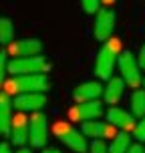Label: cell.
<instances>
[{
    "label": "cell",
    "mask_w": 145,
    "mask_h": 153,
    "mask_svg": "<svg viewBox=\"0 0 145 153\" xmlns=\"http://www.w3.org/2000/svg\"><path fill=\"white\" fill-rule=\"evenodd\" d=\"M51 87V81L46 75H20L12 76V81L6 83L8 95H22V93H46Z\"/></svg>",
    "instance_id": "6da1fadb"
},
{
    "label": "cell",
    "mask_w": 145,
    "mask_h": 153,
    "mask_svg": "<svg viewBox=\"0 0 145 153\" xmlns=\"http://www.w3.org/2000/svg\"><path fill=\"white\" fill-rule=\"evenodd\" d=\"M119 40H113V42H107V45L97 53V59H95V75L103 79V81H109L113 79V71L119 62Z\"/></svg>",
    "instance_id": "7a4b0ae2"
},
{
    "label": "cell",
    "mask_w": 145,
    "mask_h": 153,
    "mask_svg": "<svg viewBox=\"0 0 145 153\" xmlns=\"http://www.w3.org/2000/svg\"><path fill=\"white\" fill-rule=\"evenodd\" d=\"M51 65L46 62L45 56H22V59H10L8 62V73L12 76L20 75H45L48 73Z\"/></svg>",
    "instance_id": "3957f363"
},
{
    "label": "cell",
    "mask_w": 145,
    "mask_h": 153,
    "mask_svg": "<svg viewBox=\"0 0 145 153\" xmlns=\"http://www.w3.org/2000/svg\"><path fill=\"white\" fill-rule=\"evenodd\" d=\"M117 69H119V73H121V79L129 85V87H133V89H137L139 85L143 83L139 61H137V56L131 53V51H123V53L119 54Z\"/></svg>",
    "instance_id": "277c9868"
},
{
    "label": "cell",
    "mask_w": 145,
    "mask_h": 153,
    "mask_svg": "<svg viewBox=\"0 0 145 153\" xmlns=\"http://www.w3.org/2000/svg\"><path fill=\"white\" fill-rule=\"evenodd\" d=\"M54 133H57V137L61 139L69 149H73V151H77V153H85L87 147H89L87 137L83 135V131L75 129V127H73L71 123H67V121L57 123V125H54Z\"/></svg>",
    "instance_id": "5b68a950"
},
{
    "label": "cell",
    "mask_w": 145,
    "mask_h": 153,
    "mask_svg": "<svg viewBox=\"0 0 145 153\" xmlns=\"http://www.w3.org/2000/svg\"><path fill=\"white\" fill-rule=\"evenodd\" d=\"M46 105V95L45 93H22L14 97V109L18 113H38Z\"/></svg>",
    "instance_id": "8992f818"
},
{
    "label": "cell",
    "mask_w": 145,
    "mask_h": 153,
    "mask_svg": "<svg viewBox=\"0 0 145 153\" xmlns=\"http://www.w3.org/2000/svg\"><path fill=\"white\" fill-rule=\"evenodd\" d=\"M115 30V12L109 8H101L97 16H95V24H93V34L97 40H107Z\"/></svg>",
    "instance_id": "52a82bcc"
},
{
    "label": "cell",
    "mask_w": 145,
    "mask_h": 153,
    "mask_svg": "<svg viewBox=\"0 0 145 153\" xmlns=\"http://www.w3.org/2000/svg\"><path fill=\"white\" fill-rule=\"evenodd\" d=\"M8 54H12V59H22V56H38L42 54V42L38 38H22L8 45Z\"/></svg>",
    "instance_id": "ba28073f"
},
{
    "label": "cell",
    "mask_w": 145,
    "mask_h": 153,
    "mask_svg": "<svg viewBox=\"0 0 145 153\" xmlns=\"http://www.w3.org/2000/svg\"><path fill=\"white\" fill-rule=\"evenodd\" d=\"M10 141L14 145L24 147L30 143V119L24 113H18L12 117V129H10Z\"/></svg>",
    "instance_id": "9c48e42d"
},
{
    "label": "cell",
    "mask_w": 145,
    "mask_h": 153,
    "mask_svg": "<svg viewBox=\"0 0 145 153\" xmlns=\"http://www.w3.org/2000/svg\"><path fill=\"white\" fill-rule=\"evenodd\" d=\"M46 135H48V123L46 115L42 111L30 115V145L32 147H45L46 145Z\"/></svg>",
    "instance_id": "30bf717a"
},
{
    "label": "cell",
    "mask_w": 145,
    "mask_h": 153,
    "mask_svg": "<svg viewBox=\"0 0 145 153\" xmlns=\"http://www.w3.org/2000/svg\"><path fill=\"white\" fill-rule=\"evenodd\" d=\"M103 115V105L99 101H87V103H77L71 109V119L73 121H97Z\"/></svg>",
    "instance_id": "8fae6325"
},
{
    "label": "cell",
    "mask_w": 145,
    "mask_h": 153,
    "mask_svg": "<svg viewBox=\"0 0 145 153\" xmlns=\"http://www.w3.org/2000/svg\"><path fill=\"white\" fill-rule=\"evenodd\" d=\"M12 105H14V101L10 99V95L6 91H0V137H10Z\"/></svg>",
    "instance_id": "7c38bea8"
},
{
    "label": "cell",
    "mask_w": 145,
    "mask_h": 153,
    "mask_svg": "<svg viewBox=\"0 0 145 153\" xmlns=\"http://www.w3.org/2000/svg\"><path fill=\"white\" fill-rule=\"evenodd\" d=\"M105 93V89L101 87V83L97 81H87V83H81L75 87L73 91V99L77 103H87V101H97Z\"/></svg>",
    "instance_id": "4fadbf2b"
},
{
    "label": "cell",
    "mask_w": 145,
    "mask_h": 153,
    "mask_svg": "<svg viewBox=\"0 0 145 153\" xmlns=\"http://www.w3.org/2000/svg\"><path fill=\"white\" fill-rule=\"evenodd\" d=\"M107 121L113 125V127H119L123 131H131L137 127L135 123V115L133 113H127L125 109H119V107H111L107 111Z\"/></svg>",
    "instance_id": "5bb4252c"
},
{
    "label": "cell",
    "mask_w": 145,
    "mask_h": 153,
    "mask_svg": "<svg viewBox=\"0 0 145 153\" xmlns=\"http://www.w3.org/2000/svg\"><path fill=\"white\" fill-rule=\"evenodd\" d=\"M85 137H93V139H103V137H115V127L111 123H101V121H85L81 125Z\"/></svg>",
    "instance_id": "9a60e30c"
},
{
    "label": "cell",
    "mask_w": 145,
    "mask_h": 153,
    "mask_svg": "<svg viewBox=\"0 0 145 153\" xmlns=\"http://www.w3.org/2000/svg\"><path fill=\"white\" fill-rule=\"evenodd\" d=\"M123 89H125V81H123L121 76H113V79L107 81V87H105L103 97H105V101H107L109 105H115L123 97Z\"/></svg>",
    "instance_id": "2e32d148"
},
{
    "label": "cell",
    "mask_w": 145,
    "mask_h": 153,
    "mask_svg": "<svg viewBox=\"0 0 145 153\" xmlns=\"http://www.w3.org/2000/svg\"><path fill=\"white\" fill-rule=\"evenodd\" d=\"M131 147V137L127 135V131L123 133H117L109 145V153H127Z\"/></svg>",
    "instance_id": "e0dca14e"
},
{
    "label": "cell",
    "mask_w": 145,
    "mask_h": 153,
    "mask_svg": "<svg viewBox=\"0 0 145 153\" xmlns=\"http://www.w3.org/2000/svg\"><path fill=\"white\" fill-rule=\"evenodd\" d=\"M14 38V24L10 18L0 16V45H10Z\"/></svg>",
    "instance_id": "ac0fdd59"
},
{
    "label": "cell",
    "mask_w": 145,
    "mask_h": 153,
    "mask_svg": "<svg viewBox=\"0 0 145 153\" xmlns=\"http://www.w3.org/2000/svg\"><path fill=\"white\" fill-rule=\"evenodd\" d=\"M131 113L143 119L145 117V89L143 91H135L131 95Z\"/></svg>",
    "instance_id": "d6986e66"
},
{
    "label": "cell",
    "mask_w": 145,
    "mask_h": 153,
    "mask_svg": "<svg viewBox=\"0 0 145 153\" xmlns=\"http://www.w3.org/2000/svg\"><path fill=\"white\" fill-rule=\"evenodd\" d=\"M8 51H0V89L4 85V76L8 73Z\"/></svg>",
    "instance_id": "ffe728a7"
},
{
    "label": "cell",
    "mask_w": 145,
    "mask_h": 153,
    "mask_svg": "<svg viewBox=\"0 0 145 153\" xmlns=\"http://www.w3.org/2000/svg\"><path fill=\"white\" fill-rule=\"evenodd\" d=\"M101 2L103 0H81V4H83V10L87 12V14H97L101 10Z\"/></svg>",
    "instance_id": "44dd1931"
},
{
    "label": "cell",
    "mask_w": 145,
    "mask_h": 153,
    "mask_svg": "<svg viewBox=\"0 0 145 153\" xmlns=\"http://www.w3.org/2000/svg\"><path fill=\"white\" fill-rule=\"evenodd\" d=\"M89 149H91V153H109V145L103 139H93Z\"/></svg>",
    "instance_id": "7402d4cb"
},
{
    "label": "cell",
    "mask_w": 145,
    "mask_h": 153,
    "mask_svg": "<svg viewBox=\"0 0 145 153\" xmlns=\"http://www.w3.org/2000/svg\"><path fill=\"white\" fill-rule=\"evenodd\" d=\"M133 133H135V139L137 141H145V117L137 123V127L133 129Z\"/></svg>",
    "instance_id": "603a6c76"
},
{
    "label": "cell",
    "mask_w": 145,
    "mask_h": 153,
    "mask_svg": "<svg viewBox=\"0 0 145 153\" xmlns=\"http://www.w3.org/2000/svg\"><path fill=\"white\" fill-rule=\"evenodd\" d=\"M137 61H139V67L145 71V45L139 48V54H137Z\"/></svg>",
    "instance_id": "cb8c5ba5"
},
{
    "label": "cell",
    "mask_w": 145,
    "mask_h": 153,
    "mask_svg": "<svg viewBox=\"0 0 145 153\" xmlns=\"http://www.w3.org/2000/svg\"><path fill=\"white\" fill-rule=\"evenodd\" d=\"M127 153H145V147H141L139 143H135V145L129 147V151H127Z\"/></svg>",
    "instance_id": "d4e9b609"
},
{
    "label": "cell",
    "mask_w": 145,
    "mask_h": 153,
    "mask_svg": "<svg viewBox=\"0 0 145 153\" xmlns=\"http://www.w3.org/2000/svg\"><path fill=\"white\" fill-rule=\"evenodd\" d=\"M0 153H12V149H10V145H8V143H4V141H2V143H0Z\"/></svg>",
    "instance_id": "484cf974"
},
{
    "label": "cell",
    "mask_w": 145,
    "mask_h": 153,
    "mask_svg": "<svg viewBox=\"0 0 145 153\" xmlns=\"http://www.w3.org/2000/svg\"><path fill=\"white\" fill-rule=\"evenodd\" d=\"M42 153H62V151H59V149H54V147H48V149H45Z\"/></svg>",
    "instance_id": "4316f807"
},
{
    "label": "cell",
    "mask_w": 145,
    "mask_h": 153,
    "mask_svg": "<svg viewBox=\"0 0 145 153\" xmlns=\"http://www.w3.org/2000/svg\"><path fill=\"white\" fill-rule=\"evenodd\" d=\"M14 153H30V149H28V147H20V149L14 151Z\"/></svg>",
    "instance_id": "83f0119b"
},
{
    "label": "cell",
    "mask_w": 145,
    "mask_h": 153,
    "mask_svg": "<svg viewBox=\"0 0 145 153\" xmlns=\"http://www.w3.org/2000/svg\"><path fill=\"white\" fill-rule=\"evenodd\" d=\"M103 2H105V4H113L115 0H103Z\"/></svg>",
    "instance_id": "f1b7e54d"
},
{
    "label": "cell",
    "mask_w": 145,
    "mask_h": 153,
    "mask_svg": "<svg viewBox=\"0 0 145 153\" xmlns=\"http://www.w3.org/2000/svg\"><path fill=\"white\" fill-rule=\"evenodd\" d=\"M143 85H145V81H143Z\"/></svg>",
    "instance_id": "f546056e"
}]
</instances>
